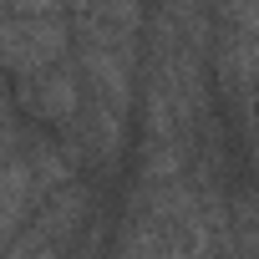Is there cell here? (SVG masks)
Listing matches in <instances>:
<instances>
[{"label":"cell","instance_id":"6da1fadb","mask_svg":"<svg viewBox=\"0 0 259 259\" xmlns=\"http://www.w3.org/2000/svg\"><path fill=\"white\" fill-rule=\"evenodd\" d=\"M66 61V26L56 16H0V66L16 76H36Z\"/></svg>","mask_w":259,"mask_h":259},{"label":"cell","instance_id":"3957f363","mask_svg":"<svg viewBox=\"0 0 259 259\" xmlns=\"http://www.w3.org/2000/svg\"><path fill=\"white\" fill-rule=\"evenodd\" d=\"M66 0H0V16H56Z\"/></svg>","mask_w":259,"mask_h":259},{"label":"cell","instance_id":"277c9868","mask_svg":"<svg viewBox=\"0 0 259 259\" xmlns=\"http://www.w3.org/2000/svg\"><path fill=\"white\" fill-rule=\"evenodd\" d=\"M0 148H11V102H6V87H0Z\"/></svg>","mask_w":259,"mask_h":259},{"label":"cell","instance_id":"7a4b0ae2","mask_svg":"<svg viewBox=\"0 0 259 259\" xmlns=\"http://www.w3.org/2000/svg\"><path fill=\"white\" fill-rule=\"evenodd\" d=\"M21 102H26V112H36L46 122H71L81 112L76 107V66L56 61L36 76H21Z\"/></svg>","mask_w":259,"mask_h":259}]
</instances>
